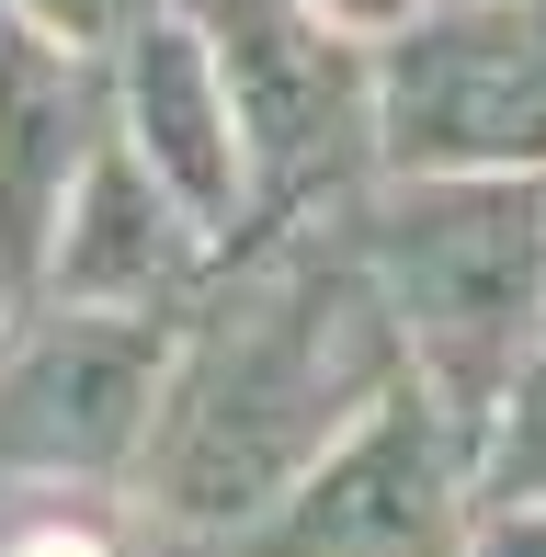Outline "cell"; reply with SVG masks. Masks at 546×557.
Instances as JSON below:
<instances>
[{"label":"cell","instance_id":"obj_1","mask_svg":"<svg viewBox=\"0 0 546 557\" xmlns=\"http://www.w3.org/2000/svg\"><path fill=\"white\" fill-rule=\"evenodd\" d=\"M387 398V308L353 262H285L206 331L148 444V500L183 523L273 512L342 421Z\"/></svg>","mask_w":546,"mask_h":557},{"label":"cell","instance_id":"obj_2","mask_svg":"<svg viewBox=\"0 0 546 557\" xmlns=\"http://www.w3.org/2000/svg\"><path fill=\"white\" fill-rule=\"evenodd\" d=\"M364 285L433 364V398L479 421L512 398L535 319H546V194L535 183H421L364 227Z\"/></svg>","mask_w":546,"mask_h":557},{"label":"cell","instance_id":"obj_3","mask_svg":"<svg viewBox=\"0 0 546 557\" xmlns=\"http://www.w3.org/2000/svg\"><path fill=\"white\" fill-rule=\"evenodd\" d=\"M376 148L433 183H512L546 160V0L433 12L387 46Z\"/></svg>","mask_w":546,"mask_h":557},{"label":"cell","instance_id":"obj_4","mask_svg":"<svg viewBox=\"0 0 546 557\" xmlns=\"http://www.w3.org/2000/svg\"><path fill=\"white\" fill-rule=\"evenodd\" d=\"M194 46L228 103V148L262 171V194H319L353 183L376 148V103L342 35H319L296 0H194Z\"/></svg>","mask_w":546,"mask_h":557},{"label":"cell","instance_id":"obj_5","mask_svg":"<svg viewBox=\"0 0 546 557\" xmlns=\"http://www.w3.org/2000/svg\"><path fill=\"white\" fill-rule=\"evenodd\" d=\"M467 490V421L433 387H387L285 500L251 557H444Z\"/></svg>","mask_w":546,"mask_h":557},{"label":"cell","instance_id":"obj_6","mask_svg":"<svg viewBox=\"0 0 546 557\" xmlns=\"http://www.w3.org/2000/svg\"><path fill=\"white\" fill-rule=\"evenodd\" d=\"M148 398H160V331H137V319H58L0 375V467L103 478L148 444Z\"/></svg>","mask_w":546,"mask_h":557},{"label":"cell","instance_id":"obj_7","mask_svg":"<svg viewBox=\"0 0 546 557\" xmlns=\"http://www.w3.org/2000/svg\"><path fill=\"white\" fill-rule=\"evenodd\" d=\"M80 81L58 69V35H12L0 23V296L35 285L46 250V206H58V171L80 148Z\"/></svg>","mask_w":546,"mask_h":557},{"label":"cell","instance_id":"obj_8","mask_svg":"<svg viewBox=\"0 0 546 557\" xmlns=\"http://www.w3.org/2000/svg\"><path fill=\"white\" fill-rule=\"evenodd\" d=\"M137 137H148V171H171L194 216L239 206L228 103H216V69L194 46V23H137Z\"/></svg>","mask_w":546,"mask_h":557},{"label":"cell","instance_id":"obj_9","mask_svg":"<svg viewBox=\"0 0 546 557\" xmlns=\"http://www.w3.org/2000/svg\"><path fill=\"white\" fill-rule=\"evenodd\" d=\"M183 216L148 194V171L137 160H91V183H80V216H69V239H58V296H114V308H148V296H171L183 285Z\"/></svg>","mask_w":546,"mask_h":557},{"label":"cell","instance_id":"obj_10","mask_svg":"<svg viewBox=\"0 0 546 557\" xmlns=\"http://www.w3.org/2000/svg\"><path fill=\"white\" fill-rule=\"evenodd\" d=\"M46 23H58V35H114V23L137 12V0H35Z\"/></svg>","mask_w":546,"mask_h":557},{"label":"cell","instance_id":"obj_11","mask_svg":"<svg viewBox=\"0 0 546 557\" xmlns=\"http://www.w3.org/2000/svg\"><path fill=\"white\" fill-rule=\"evenodd\" d=\"M479 557H546V512H512V535H489Z\"/></svg>","mask_w":546,"mask_h":557},{"label":"cell","instance_id":"obj_12","mask_svg":"<svg viewBox=\"0 0 546 557\" xmlns=\"http://www.w3.org/2000/svg\"><path fill=\"white\" fill-rule=\"evenodd\" d=\"M319 12H342V23H399L410 0H319Z\"/></svg>","mask_w":546,"mask_h":557},{"label":"cell","instance_id":"obj_13","mask_svg":"<svg viewBox=\"0 0 546 557\" xmlns=\"http://www.w3.org/2000/svg\"><path fill=\"white\" fill-rule=\"evenodd\" d=\"M35 557H91V546H35Z\"/></svg>","mask_w":546,"mask_h":557},{"label":"cell","instance_id":"obj_14","mask_svg":"<svg viewBox=\"0 0 546 557\" xmlns=\"http://www.w3.org/2000/svg\"><path fill=\"white\" fill-rule=\"evenodd\" d=\"M456 12H489V0H456Z\"/></svg>","mask_w":546,"mask_h":557}]
</instances>
